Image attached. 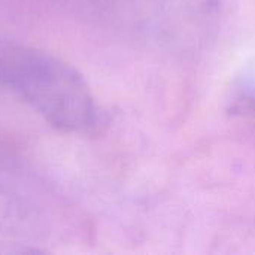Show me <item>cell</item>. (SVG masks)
Masks as SVG:
<instances>
[{
	"instance_id": "1",
	"label": "cell",
	"mask_w": 255,
	"mask_h": 255,
	"mask_svg": "<svg viewBox=\"0 0 255 255\" xmlns=\"http://www.w3.org/2000/svg\"><path fill=\"white\" fill-rule=\"evenodd\" d=\"M0 85L57 130L87 133L99 123L94 96L72 64L48 51L1 36Z\"/></svg>"
},
{
	"instance_id": "2",
	"label": "cell",
	"mask_w": 255,
	"mask_h": 255,
	"mask_svg": "<svg viewBox=\"0 0 255 255\" xmlns=\"http://www.w3.org/2000/svg\"><path fill=\"white\" fill-rule=\"evenodd\" d=\"M37 200L25 173L0 152V233L21 239L42 238L46 218Z\"/></svg>"
}]
</instances>
